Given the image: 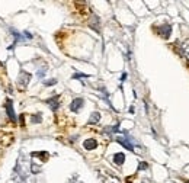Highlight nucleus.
Segmentation results:
<instances>
[{
    "label": "nucleus",
    "mask_w": 189,
    "mask_h": 183,
    "mask_svg": "<svg viewBox=\"0 0 189 183\" xmlns=\"http://www.w3.org/2000/svg\"><path fill=\"white\" fill-rule=\"evenodd\" d=\"M29 81H31V74L26 73V71H21V74H19V78H18L19 86H21V87H26Z\"/></svg>",
    "instance_id": "obj_1"
},
{
    "label": "nucleus",
    "mask_w": 189,
    "mask_h": 183,
    "mask_svg": "<svg viewBox=\"0 0 189 183\" xmlns=\"http://www.w3.org/2000/svg\"><path fill=\"white\" fill-rule=\"evenodd\" d=\"M6 112H7V116L12 122H16V116H15V112H13V102L10 99L6 100Z\"/></svg>",
    "instance_id": "obj_2"
},
{
    "label": "nucleus",
    "mask_w": 189,
    "mask_h": 183,
    "mask_svg": "<svg viewBox=\"0 0 189 183\" xmlns=\"http://www.w3.org/2000/svg\"><path fill=\"white\" fill-rule=\"evenodd\" d=\"M89 25H90V28H92L93 31H96V32L101 31V22H99V18H98L96 15H92V16H90Z\"/></svg>",
    "instance_id": "obj_3"
},
{
    "label": "nucleus",
    "mask_w": 189,
    "mask_h": 183,
    "mask_svg": "<svg viewBox=\"0 0 189 183\" xmlns=\"http://www.w3.org/2000/svg\"><path fill=\"white\" fill-rule=\"evenodd\" d=\"M83 103H84V100H83L81 98H76L74 100L70 103V109L73 110V112H79V110L81 109Z\"/></svg>",
    "instance_id": "obj_4"
},
{
    "label": "nucleus",
    "mask_w": 189,
    "mask_h": 183,
    "mask_svg": "<svg viewBox=\"0 0 189 183\" xmlns=\"http://www.w3.org/2000/svg\"><path fill=\"white\" fill-rule=\"evenodd\" d=\"M159 32H160V35L164 38V39H169L170 34H172V26H170V25H163Z\"/></svg>",
    "instance_id": "obj_5"
},
{
    "label": "nucleus",
    "mask_w": 189,
    "mask_h": 183,
    "mask_svg": "<svg viewBox=\"0 0 189 183\" xmlns=\"http://www.w3.org/2000/svg\"><path fill=\"white\" fill-rule=\"evenodd\" d=\"M58 100H60V96H54V98H51V99H47L45 102L51 106V109L52 110H57L58 109V105H60Z\"/></svg>",
    "instance_id": "obj_6"
},
{
    "label": "nucleus",
    "mask_w": 189,
    "mask_h": 183,
    "mask_svg": "<svg viewBox=\"0 0 189 183\" xmlns=\"http://www.w3.org/2000/svg\"><path fill=\"white\" fill-rule=\"evenodd\" d=\"M83 147H84L86 150H95V148L98 147V141L93 140V138H89V140H86V141L83 143Z\"/></svg>",
    "instance_id": "obj_7"
},
{
    "label": "nucleus",
    "mask_w": 189,
    "mask_h": 183,
    "mask_svg": "<svg viewBox=\"0 0 189 183\" xmlns=\"http://www.w3.org/2000/svg\"><path fill=\"white\" fill-rule=\"evenodd\" d=\"M113 161H115V164H118V166L124 164V161H125V154H124V153H116V154L113 155Z\"/></svg>",
    "instance_id": "obj_8"
},
{
    "label": "nucleus",
    "mask_w": 189,
    "mask_h": 183,
    "mask_svg": "<svg viewBox=\"0 0 189 183\" xmlns=\"http://www.w3.org/2000/svg\"><path fill=\"white\" fill-rule=\"evenodd\" d=\"M116 141H118L121 146L125 147L127 150H130V151H132V150H134V147L131 146V144H130V141H128V140H125V138H121V137H118V138H116Z\"/></svg>",
    "instance_id": "obj_9"
},
{
    "label": "nucleus",
    "mask_w": 189,
    "mask_h": 183,
    "mask_svg": "<svg viewBox=\"0 0 189 183\" xmlns=\"http://www.w3.org/2000/svg\"><path fill=\"white\" fill-rule=\"evenodd\" d=\"M182 54L189 60V39H185L182 42Z\"/></svg>",
    "instance_id": "obj_10"
},
{
    "label": "nucleus",
    "mask_w": 189,
    "mask_h": 183,
    "mask_svg": "<svg viewBox=\"0 0 189 183\" xmlns=\"http://www.w3.org/2000/svg\"><path fill=\"white\" fill-rule=\"evenodd\" d=\"M101 121V113L99 112H93L89 118V124H98Z\"/></svg>",
    "instance_id": "obj_11"
},
{
    "label": "nucleus",
    "mask_w": 189,
    "mask_h": 183,
    "mask_svg": "<svg viewBox=\"0 0 189 183\" xmlns=\"http://www.w3.org/2000/svg\"><path fill=\"white\" fill-rule=\"evenodd\" d=\"M41 119H42V118H41V115H39V113H37V115H32V116H31V121H32L34 124H39V122H41Z\"/></svg>",
    "instance_id": "obj_12"
},
{
    "label": "nucleus",
    "mask_w": 189,
    "mask_h": 183,
    "mask_svg": "<svg viewBox=\"0 0 189 183\" xmlns=\"http://www.w3.org/2000/svg\"><path fill=\"white\" fill-rule=\"evenodd\" d=\"M55 83H57V80H55V78H52V80H45V81H44V84H45V86H52V84H55Z\"/></svg>",
    "instance_id": "obj_13"
},
{
    "label": "nucleus",
    "mask_w": 189,
    "mask_h": 183,
    "mask_svg": "<svg viewBox=\"0 0 189 183\" xmlns=\"http://www.w3.org/2000/svg\"><path fill=\"white\" fill-rule=\"evenodd\" d=\"M81 77H89V74H83V73H76V74H73V78H81Z\"/></svg>",
    "instance_id": "obj_14"
},
{
    "label": "nucleus",
    "mask_w": 189,
    "mask_h": 183,
    "mask_svg": "<svg viewBox=\"0 0 189 183\" xmlns=\"http://www.w3.org/2000/svg\"><path fill=\"white\" fill-rule=\"evenodd\" d=\"M147 167H149L147 163H140V167H138V169H140V170H146Z\"/></svg>",
    "instance_id": "obj_15"
},
{
    "label": "nucleus",
    "mask_w": 189,
    "mask_h": 183,
    "mask_svg": "<svg viewBox=\"0 0 189 183\" xmlns=\"http://www.w3.org/2000/svg\"><path fill=\"white\" fill-rule=\"evenodd\" d=\"M19 119H21V125H23V115H21Z\"/></svg>",
    "instance_id": "obj_16"
},
{
    "label": "nucleus",
    "mask_w": 189,
    "mask_h": 183,
    "mask_svg": "<svg viewBox=\"0 0 189 183\" xmlns=\"http://www.w3.org/2000/svg\"><path fill=\"white\" fill-rule=\"evenodd\" d=\"M186 183H189V182H186Z\"/></svg>",
    "instance_id": "obj_17"
}]
</instances>
